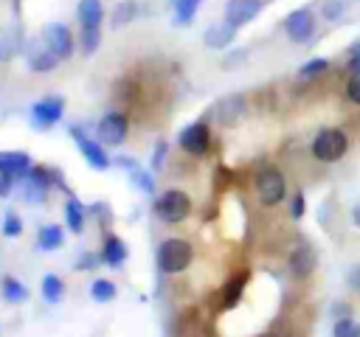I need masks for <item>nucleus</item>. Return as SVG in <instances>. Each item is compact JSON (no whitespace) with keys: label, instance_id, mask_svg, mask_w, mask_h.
Wrapping results in <instances>:
<instances>
[{"label":"nucleus","instance_id":"obj_42","mask_svg":"<svg viewBox=\"0 0 360 337\" xmlns=\"http://www.w3.org/2000/svg\"><path fill=\"white\" fill-rule=\"evenodd\" d=\"M346 284H349V289L360 292V264H352V267H349V272H346Z\"/></svg>","mask_w":360,"mask_h":337},{"label":"nucleus","instance_id":"obj_33","mask_svg":"<svg viewBox=\"0 0 360 337\" xmlns=\"http://www.w3.org/2000/svg\"><path fill=\"white\" fill-rule=\"evenodd\" d=\"M321 14H323L326 22H338V20H343V14H346V0H323Z\"/></svg>","mask_w":360,"mask_h":337},{"label":"nucleus","instance_id":"obj_32","mask_svg":"<svg viewBox=\"0 0 360 337\" xmlns=\"http://www.w3.org/2000/svg\"><path fill=\"white\" fill-rule=\"evenodd\" d=\"M332 337H360V323L349 315V317H338L332 326Z\"/></svg>","mask_w":360,"mask_h":337},{"label":"nucleus","instance_id":"obj_43","mask_svg":"<svg viewBox=\"0 0 360 337\" xmlns=\"http://www.w3.org/2000/svg\"><path fill=\"white\" fill-rule=\"evenodd\" d=\"M112 163H115V166H121V168H124L127 174H129L132 168H138V166H141V163H138L135 157H112Z\"/></svg>","mask_w":360,"mask_h":337},{"label":"nucleus","instance_id":"obj_29","mask_svg":"<svg viewBox=\"0 0 360 337\" xmlns=\"http://www.w3.org/2000/svg\"><path fill=\"white\" fill-rule=\"evenodd\" d=\"M115 295H118V289H115V284L110 278H96L90 284V298L96 303H110V300H115Z\"/></svg>","mask_w":360,"mask_h":337},{"label":"nucleus","instance_id":"obj_10","mask_svg":"<svg viewBox=\"0 0 360 337\" xmlns=\"http://www.w3.org/2000/svg\"><path fill=\"white\" fill-rule=\"evenodd\" d=\"M65 115V98L62 95H45L31 107V124L37 129H51Z\"/></svg>","mask_w":360,"mask_h":337},{"label":"nucleus","instance_id":"obj_9","mask_svg":"<svg viewBox=\"0 0 360 337\" xmlns=\"http://www.w3.org/2000/svg\"><path fill=\"white\" fill-rule=\"evenodd\" d=\"M42 42H45V48H48V51H53L62 62H65V59H70V56H73V51H76L73 34H70V28H68L65 22H48V25L42 28Z\"/></svg>","mask_w":360,"mask_h":337},{"label":"nucleus","instance_id":"obj_19","mask_svg":"<svg viewBox=\"0 0 360 337\" xmlns=\"http://www.w3.org/2000/svg\"><path fill=\"white\" fill-rule=\"evenodd\" d=\"M76 17H79L82 28H101V20H104L101 0H79L76 3Z\"/></svg>","mask_w":360,"mask_h":337},{"label":"nucleus","instance_id":"obj_21","mask_svg":"<svg viewBox=\"0 0 360 337\" xmlns=\"http://www.w3.org/2000/svg\"><path fill=\"white\" fill-rule=\"evenodd\" d=\"M245 284H248V272H239V275L228 278V284L222 286V295H219V303H222V309H233V306L242 300Z\"/></svg>","mask_w":360,"mask_h":337},{"label":"nucleus","instance_id":"obj_30","mask_svg":"<svg viewBox=\"0 0 360 337\" xmlns=\"http://www.w3.org/2000/svg\"><path fill=\"white\" fill-rule=\"evenodd\" d=\"M101 48V28H82L79 31V51L82 56H93Z\"/></svg>","mask_w":360,"mask_h":337},{"label":"nucleus","instance_id":"obj_31","mask_svg":"<svg viewBox=\"0 0 360 337\" xmlns=\"http://www.w3.org/2000/svg\"><path fill=\"white\" fill-rule=\"evenodd\" d=\"M0 230H3L6 239L22 236V219H20V213H17V211H6V213H3V222H0Z\"/></svg>","mask_w":360,"mask_h":337},{"label":"nucleus","instance_id":"obj_37","mask_svg":"<svg viewBox=\"0 0 360 337\" xmlns=\"http://www.w3.org/2000/svg\"><path fill=\"white\" fill-rule=\"evenodd\" d=\"M304 213H307V197L304 194H295L292 199H290V219H304Z\"/></svg>","mask_w":360,"mask_h":337},{"label":"nucleus","instance_id":"obj_13","mask_svg":"<svg viewBox=\"0 0 360 337\" xmlns=\"http://www.w3.org/2000/svg\"><path fill=\"white\" fill-rule=\"evenodd\" d=\"M264 3L262 0H228L225 3V22H231L233 28H242L248 22H253L262 14Z\"/></svg>","mask_w":360,"mask_h":337},{"label":"nucleus","instance_id":"obj_8","mask_svg":"<svg viewBox=\"0 0 360 337\" xmlns=\"http://www.w3.org/2000/svg\"><path fill=\"white\" fill-rule=\"evenodd\" d=\"M22 199L31 202V205H42L48 199V191L53 188V180H51V166H31L28 177L22 180Z\"/></svg>","mask_w":360,"mask_h":337},{"label":"nucleus","instance_id":"obj_35","mask_svg":"<svg viewBox=\"0 0 360 337\" xmlns=\"http://www.w3.org/2000/svg\"><path fill=\"white\" fill-rule=\"evenodd\" d=\"M166 154H169V143L166 140H158L155 149H152V157H149V168L158 174L166 168Z\"/></svg>","mask_w":360,"mask_h":337},{"label":"nucleus","instance_id":"obj_11","mask_svg":"<svg viewBox=\"0 0 360 337\" xmlns=\"http://www.w3.org/2000/svg\"><path fill=\"white\" fill-rule=\"evenodd\" d=\"M127 132H129V121L124 112H107L96 124V135L104 146H121L127 140Z\"/></svg>","mask_w":360,"mask_h":337},{"label":"nucleus","instance_id":"obj_12","mask_svg":"<svg viewBox=\"0 0 360 337\" xmlns=\"http://www.w3.org/2000/svg\"><path fill=\"white\" fill-rule=\"evenodd\" d=\"M315 264H318V250H315V247H312L307 239H301V242L292 247L290 258H287L290 272H292L295 278H307V275H312Z\"/></svg>","mask_w":360,"mask_h":337},{"label":"nucleus","instance_id":"obj_40","mask_svg":"<svg viewBox=\"0 0 360 337\" xmlns=\"http://www.w3.org/2000/svg\"><path fill=\"white\" fill-rule=\"evenodd\" d=\"M346 98H349L352 104H360V76H352V79L346 81Z\"/></svg>","mask_w":360,"mask_h":337},{"label":"nucleus","instance_id":"obj_18","mask_svg":"<svg viewBox=\"0 0 360 337\" xmlns=\"http://www.w3.org/2000/svg\"><path fill=\"white\" fill-rule=\"evenodd\" d=\"M87 205L79 199V197H73V194H68V202H65V227L70 230V233H82L84 230V222H87Z\"/></svg>","mask_w":360,"mask_h":337},{"label":"nucleus","instance_id":"obj_15","mask_svg":"<svg viewBox=\"0 0 360 337\" xmlns=\"http://www.w3.org/2000/svg\"><path fill=\"white\" fill-rule=\"evenodd\" d=\"M245 95L242 93H236V95H225L222 101H217V107H214V118L222 124V126H233L242 115H245Z\"/></svg>","mask_w":360,"mask_h":337},{"label":"nucleus","instance_id":"obj_6","mask_svg":"<svg viewBox=\"0 0 360 337\" xmlns=\"http://www.w3.org/2000/svg\"><path fill=\"white\" fill-rule=\"evenodd\" d=\"M281 25H284L287 39L295 42V45H304V42H309V39L315 37V14H312L309 6H298V8H292V11L284 17Z\"/></svg>","mask_w":360,"mask_h":337},{"label":"nucleus","instance_id":"obj_38","mask_svg":"<svg viewBox=\"0 0 360 337\" xmlns=\"http://www.w3.org/2000/svg\"><path fill=\"white\" fill-rule=\"evenodd\" d=\"M245 56H248V51H245V48H236V51H228V56L222 59V67H225V70H233L236 65H245Z\"/></svg>","mask_w":360,"mask_h":337},{"label":"nucleus","instance_id":"obj_24","mask_svg":"<svg viewBox=\"0 0 360 337\" xmlns=\"http://www.w3.org/2000/svg\"><path fill=\"white\" fill-rule=\"evenodd\" d=\"M0 295H3V300H8V303H25V300H28L25 284H22L20 278H14V275H6V278H3Z\"/></svg>","mask_w":360,"mask_h":337},{"label":"nucleus","instance_id":"obj_17","mask_svg":"<svg viewBox=\"0 0 360 337\" xmlns=\"http://www.w3.org/2000/svg\"><path fill=\"white\" fill-rule=\"evenodd\" d=\"M129 258V247L124 239H118L115 233H107L104 236V244H101V261L107 267H124V261Z\"/></svg>","mask_w":360,"mask_h":337},{"label":"nucleus","instance_id":"obj_39","mask_svg":"<svg viewBox=\"0 0 360 337\" xmlns=\"http://www.w3.org/2000/svg\"><path fill=\"white\" fill-rule=\"evenodd\" d=\"M90 211L96 213V219H98L104 227H110V225H112V211H110V205H107V202H96V205H90Z\"/></svg>","mask_w":360,"mask_h":337},{"label":"nucleus","instance_id":"obj_41","mask_svg":"<svg viewBox=\"0 0 360 337\" xmlns=\"http://www.w3.org/2000/svg\"><path fill=\"white\" fill-rule=\"evenodd\" d=\"M346 70H349V76H360V45H354V48H352Z\"/></svg>","mask_w":360,"mask_h":337},{"label":"nucleus","instance_id":"obj_14","mask_svg":"<svg viewBox=\"0 0 360 337\" xmlns=\"http://www.w3.org/2000/svg\"><path fill=\"white\" fill-rule=\"evenodd\" d=\"M31 157L25 152H0V174L11 183H22L31 171Z\"/></svg>","mask_w":360,"mask_h":337},{"label":"nucleus","instance_id":"obj_25","mask_svg":"<svg viewBox=\"0 0 360 337\" xmlns=\"http://www.w3.org/2000/svg\"><path fill=\"white\" fill-rule=\"evenodd\" d=\"M129 180H132V183H135V188H138L141 194H146V197H152V194L158 191V180H155V171H152V168L138 166V168H132V171H129Z\"/></svg>","mask_w":360,"mask_h":337},{"label":"nucleus","instance_id":"obj_20","mask_svg":"<svg viewBox=\"0 0 360 337\" xmlns=\"http://www.w3.org/2000/svg\"><path fill=\"white\" fill-rule=\"evenodd\" d=\"M65 244V227L62 225H42L37 230V247L45 253H53Z\"/></svg>","mask_w":360,"mask_h":337},{"label":"nucleus","instance_id":"obj_46","mask_svg":"<svg viewBox=\"0 0 360 337\" xmlns=\"http://www.w3.org/2000/svg\"><path fill=\"white\" fill-rule=\"evenodd\" d=\"M335 315H343V317H349V315H352V309H346L343 303H338V306H335Z\"/></svg>","mask_w":360,"mask_h":337},{"label":"nucleus","instance_id":"obj_4","mask_svg":"<svg viewBox=\"0 0 360 337\" xmlns=\"http://www.w3.org/2000/svg\"><path fill=\"white\" fill-rule=\"evenodd\" d=\"M70 138L76 140V149H79L82 157L90 163V168H96V171H107V168L112 166V157L107 154L104 143H101L98 138H90L84 126H76V124H73V126H70Z\"/></svg>","mask_w":360,"mask_h":337},{"label":"nucleus","instance_id":"obj_34","mask_svg":"<svg viewBox=\"0 0 360 337\" xmlns=\"http://www.w3.org/2000/svg\"><path fill=\"white\" fill-rule=\"evenodd\" d=\"M20 48V37L17 34H8V31H0V62H8Z\"/></svg>","mask_w":360,"mask_h":337},{"label":"nucleus","instance_id":"obj_36","mask_svg":"<svg viewBox=\"0 0 360 337\" xmlns=\"http://www.w3.org/2000/svg\"><path fill=\"white\" fill-rule=\"evenodd\" d=\"M98 264H104V261H101V253H82V256L73 261V270L87 272V270H96Z\"/></svg>","mask_w":360,"mask_h":337},{"label":"nucleus","instance_id":"obj_44","mask_svg":"<svg viewBox=\"0 0 360 337\" xmlns=\"http://www.w3.org/2000/svg\"><path fill=\"white\" fill-rule=\"evenodd\" d=\"M14 185H17V183H11L8 177H3V174H0V197H8Z\"/></svg>","mask_w":360,"mask_h":337},{"label":"nucleus","instance_id":"obj_23","mask_svg":"<svg viewBox=\"0 0 360 337\" xmlns=\"http://www.w3.org/2000/svg\"><path fill=\"white\" fill-rule=\"evenodd\" d=\"M172 3V11H174V25H191L202 0H169Z\"/></svg>","mask_w":360,"mask_h":337},{"label":"nucleus","instance_id":"obj_5","mask_svg":"<svg viewBox=\"0 0 360 337\" xmlns=\"http://www.w3.org/2000/svg\"><path fill=\"white\" fill-rule=\"evenodd\" d=\"M155 213H158L160 222L177 225V222H183V219L191 213V199H188L186 191L169 188V191H163V194L155 199Z\"/></svg>","mask_w":360,"mask_h":337},{"label":"nucleus","instance_id":"obj_7","mask_svg":"<svg viewBox=\"0 0 360 337\" xmlns=\"http://www.w3.org/2000/svg\"><path fill=\"white\" fill-rule=\"evenodd\" d=\"M177 146L186 154H194V157L208 154V149H211V129H208V124L202 118H197L188 126H183L180 135H177Z\"/></svg>","mask_w":360,"mask_h":337},{"label":"nucleus","instance_id":"obj_22","mask_svg":"<svg viewBox=\"0 0 360 337\" xmlns=\"http://www.w3.org/2000/svg\"><path fill=\"white\" fill-rule=\"evenodd\" d=\"M59 62H62V59H59L53 51H48V48H42V51H28V70H34V73H51Z\"/></svg>","mask_w":360,"mask_h":337},{"label":"nucleus","instance_id":"obj_2","mask_svg":"<svg viewBox=\"0 0 360 337\" xmlns=\"http://www.w3.org/2000/svg\"><path fill=\"white\" fill-rule=\"evenodd\" d=\"M312 157L321 160V163H338L346 152H349V138L343 129H335V126H323L315 138H312Z\"/></svg>","mask_w":360,"mask_h":337},{"label":"nucleus","instance_id":"obj_45","mask_svg":"<svg viewBox=\"0 0 360 337\" xmlns=\"http://www.w3.org/2000/svg\"><path fill=\"white\" fill-rule=\"evenodd\" d=\"M349 213H352V222H354V227H360V205H354Z\"/></svg>","mask_w":360,"mask_h":337},{"label":"nucleus","instance_id":"obj_3","mask_svg":"<svg viewBox=\"0 0 360 337\" xmlns=\"http://www.w3.org/2000/svg\"><path fill=\"white\" fill-rule=\"evenodd\" d=\"M256 197L264 208H276L287 199V180L276 166H264L256 174Z\"/></svg>","mask_w":360,"mask_h":337},{"label":"nucleus","instance_id":"obj_28","mask_svg":"<svg viewBox=\"0 0 360 337\" xmlns=\"http://www.w3.org/2000/svg\"><path fill=\"white\" fill-rule=\"evenodd\" d=\"M326 70H329V59H326V56H312V59H307V62L298 67V79L312 81V79H321Z\"/></svg>","mask_w":360,"mask_h":337},{"label":"nucleus","instance_id":"obj_26","mask_svg":"<svg viewBox=\"0 0 360 337\" xmlns=\"http://www.w3.org/2000/svg\"><path fill=\"white\" fill-rule=\"evenodd\" d=\"M141 14V3H135V0H124V3H118L115 6V14H112V28H121V25H129L135 17Z\"/></svg>","mask_w":360,"mask_h":337},{"label":"nucleus","instance_id":"obj_16","mask_svg":"<svg viewBox=\"0 0 360 337\" xmlns=\"http://www.w3.org/2000/svg\"><path fill=\"white\" fill-rule=\"evenodd\" d=\"M236 31H239V28H233V25L225 22V20H222V22H214V25L205 28V34H202V45L211 48V51H222V48H228V45L233 42Z\"/></svg>","mask_w":360,"mask_h":337},{"label":"nucleus","instance_id":"obj_1","mask_svg":"<svg viewBox=\"0 0 360 337\" xmlns=\"http://www.w3.org/2000/svg\"><path fill=\"white\" fill-rule=\"evenodd\" d=\"M155 258H158V270L163 275H177V272H183V270L191 267L194 247H191V242H186L180 236H169V239H163L158 244Z\"/></svg>","mask_w":360,"mask_h":337},{"label":"nucleus","instance_id":"obj_27","mask_svg":"<svg viewBox=\"0 0 360 337\" xmlns=\"http://www.w3.org/2000/svg\"><path fill=\"white\" fill-rule=\"evenodd\" d=\"M42 298H45L48 303H59V300L65 298V281H62L56 272H48V275L42 278Z\"/></svg>","mask_w":360,"mask_h":337}]
</instances>
